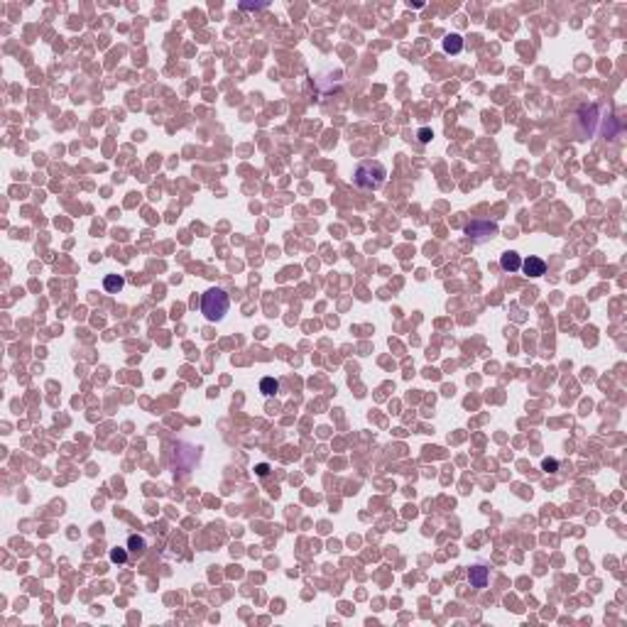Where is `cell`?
Wrapping results in <instances>:
<instances>
[{"instance_id": "30bf717a", "label": "cell", "mask_w": 627, "mask_h": 627, "mask_svg": "<svg viewBox=\"0 0 627 627\" xmlns=\"http://www.w3.org/2000/svg\"><path fill=\"white\" fill-rule=\"evenodd\" d=\"M125 559H128L125 549H113V551H111V561H115V563H123Z\"/></svg>"}, {"instance_id": "4fadbf2b", "label": "cell", "mask_w": 627, "mask_h": 627, "mask_svg": "<svg viewBox=\"0 0 627 627\" xmlns=\"http://www.w3.org/2000/svg\"><path fill=\"white\" fill-rule=\"evenodd\" d=\"M257 473H260V475H267V473H269V468L265 466V463H260V466H257Z\"/></svg>"}, {"instance_id": "277c9868", "label": "cell", "mask_w": 627, "mask_h": 627, "mask_svg": "<svg viewBox=\"0 0 627 627\" xmlns=\"http://www.w3.org/2000/svg\"><path fill=\"white\" fill-rule=\"evenodd\" d=\"M468 578L473 588H485L488 585V578H490V571L485 566H473L468 571Z\"/></svg>"}, {"instance_id": "7c38bea8", "label": "cell", "mask_w": 627, "mask_h": 627, "mask_svg": "<svg viewBox=\"0 0 627 627\" xmlns=\"http://www.w3.org/2000/svg\"><path fill=\"white\" fill-rule=\"evenodd\" d=\"M429 137H431L429 130H419V140H422V142H429Z\"/></svg>"}, {"instance_id": "5b68a950", "label": "cell", "mask_w": 627, "mask_h": 627, "mask_svg": "<svg viewBox=\"0 0 627 627\" xmlns=\"http://www.w3.org/2000/svg\"><path fill=\"white\" fill-rule=\"evenodd\" d=\"M522 267L524 272L529 274V277H541L544 272H546V262L541 260V257H534V255H529L524 262H522Z\"/></svg>"}, {"instance_id": "7a4b0ae2", "label": "cell", "mask_w": 627, "mask_h": 627, "mask_svg": "<svg viewBox=\"0 0 627 627\" xmlns=\"http://www.w3.org/2000/svg\"><path fill=\"white\" fill-rule=\"evenodd\" d=\"M387 179V169L380 162H363L356 169V184L360 189H380Z\"/></svg>"}, {"instance_id": "52a82bcc", "label": "cell", "mask_w": 627, "mask_h": 627, "mask_svg": "<svg viewBox=\"0 0 627 627\" xmlns=\"http://www.w3.org/2000/svg\"><path fill=\"white\" fill-rule=\"evenodd\" d=\"M103 287H106V291L118 294V291L125 287V279H123L120 274H108V277H106V282H103Z\"/></svg>"}, {"instance_id": "9c48e42d", "label": "cell", "mask_w": 627, "mask_h": 627, "mask_svg": "<svg viewBox=\"0 0 627 627\" xmlns=\"http://www.w3.org/2000/svg\"><path fill=\"white\" fill-rule=\"evenodd\" d=\"M260 392H262V395H267V397L277 395V392H279V382L274 380V378H265V380L260 382Z\"/></svg>"}, {"instance_id": "5bb4252c", "label": "cell", "mask_w": 627, "mask_h": 627, "mask_svg": "<svg viewBox=\"0 0 627 627\" xmlns=\"http://www.w3.org/2000/svg\"><path fill=\"white\" fill-rule=\"evenodd\" d=\"M544 468H546V470H549V468L554 470V468H556V461H544Z\"/></svg>"}, {"instance_id": "3957f363", "label": "cell", "mask_w": 627, "mask_h": 627, "mask_svg": "<svg viewBox=\"0 0 627 627\" xmlns=\"http://www.w3.org/2000/svg\"><path fill=\"white\" fill-rule=\"evenodd\" d=\"M466 233H468V238H473V240H485V238H493L495 233H497V225L475 221V223H470L468 228H466Z\"/></svg>"}, {"instance_id": "ba28073f", "label": "cell", "mask_w": 627, "mask_h": 627, "mask_svg": "<svg viewBox=\"0 0 627 627\" xmlns=\"http://www.w3.org/2000/svg\"><path fill=\"white\" fill-rule=\"evenodd\" d=\"M444 49H446L448 54H458L463 49V40L458 35H448L446 40H444Z\"/></svg>"}, {"instance_id": "6da1fadb", "label": "cell", "mask_w": 627, "mask_h": 627, "mask_svg": "<svg viewBox=\"0 0 627 627\" xmlns=\"http://www.w3.org/2000/svg\"><path fill=\"white\" fill-rule=\"evenodd\" d=\"M228 294H225L221 287H211V289L203 294L201 299V311L208 321H221L228 311Z\"/></svg>"}, {"instance_id": "8992f818", "label": "cell", "mask_w": 627, "mask_h": 627, "mask_svg": "<svg viewBox=\"0 0 627 627\" xmlns=\"http://www.w3.org/2000/svg\"><path fill=\"white\" fill-rule=\"evenodd\" d=\"M500 265H502V269H507V272H515V269L522 267V260H519L517 252H505V255L500 257Z\"/></svg>"}, {"instance_id": "8fae6325", "label": "cell", "mask_w": 627, "mask_h": 627, "mask_svg": "<svg viewBox=\"0 0 627 627\" xmlns=\"http://www.w3.org/2000/svg\"><path fill=\"white\" fill-rule=\"evenodd\" d=\"M130 549H133V551H142V549H145V539H142V537H130Z\"/></svg>"}]
</instances>
